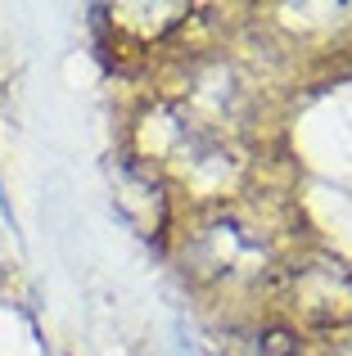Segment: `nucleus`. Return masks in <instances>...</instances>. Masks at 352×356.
<instances>
[{
  "mask_svg": "<svg viewBox=\"0 0 352 356\" xmlns=\"http://www.w3.org/2000/svg\"><path fill=\"white\" fill-rule=\"evenodd\" d=\"M339 289L352 293V275L339 261H307V266L294 270V298H298V307L312 316L317 325H344L352 321V298H339Z\"/></svg>",
  "mask_w": 352,
  "mask_h": 356,
  "instance_id": "nucleus-1",
  "label": "nucleus"
},
{
  "mask_svg": "<svg viewBox=\"0 0 352 356\" xmlns=\"http://www.w3.org/2000/svg\"><path fill=\"white\" fill-rule=\"evenodd\" d=\"M0 208H5V212H9V203H5V194H0Z\"/></svg>",
  "mask_w": 352,
  "mask_h": 356,
  "instance_id": "nucleus-2",
  "label": "nucleus"
}]
</instances>
